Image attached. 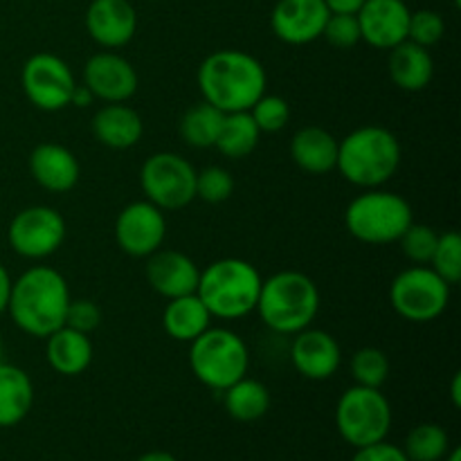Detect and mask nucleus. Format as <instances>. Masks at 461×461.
Wrapping results in <instances>:
<instances>
[{"label":"nucleus","instance_id":"c756f323","mask_svg":"<svg viewBox=\"0 0 461 461\" xmlns=\"http://www.w3.org/2000/svg\"><path fill=\"white\" fill-rule=\"evenodd\" d=\"M448 432L437 423H421L412 428L403 446V453L410 461H441L448 455Z\"/></svg>","mask_w":461,"mask_h":461},{"label":"nucleus","instance_id":"72a5a7b5","mask_svg":"<svg viewBox=\"0 0 461 461\" xmlns=\"http://www.w3.org/2000/svg\"><path fill=\"white\" fill-rule=\"evenodd\" d=\"M255 120V124L259 126L261 133H277L291 120V106L284 97L279 95H268L264 93L248 111Z\"/></svg>","mask_w":461,"mask_h":461},{"label":"nucleus","instance_id":"e433bc0d","mask_svg":"<svg viewBox=\"0 0 461 461\" xmlns=\"http://www.w3.org/2000/svg\"><path fill=\"white\" fill-rule=\"evenodd\" d=\"M322 39L336 50H354L360 43V25L356 14H329Z\"/></svg>","mask_w":461,"mask_h":461},{"label":"nucleus","instance_id":"a211bd4d","mask_svg":"<svg viewBox=\"0 0 461 461\" xmlns=\"http://www.w3.org/2000/svg\"><path fill=\"white\" fill-rule=\"evenodd\" d=\"M86 30L104 50H120L138 32V12L129 0H93L86 9Z\"/></svg>","mask_w":461,"mask_h":461},{"label":"nucleus","instance_id":"f3484780","mask_svg":"<svg viewBox=\"0 0 461 461\" xmlns=\"http://www.w3.org/2000/svg\"><path fill=\"white\" fill-rule=\"evenodd\" d=\"M291 363L300 376L309 381H327L342 363V349L324 329H302L293 336Z\"/></svg>","mask_w":461,"mask_h":461},{"label":"nucleus","instance_id":"0eeeda50","mask_svg":"<svg viewBox=\"0 0 461 461\" xmlns=\"http://www.w3.org/2000/svg\"><path fill=\"white\" fill-rule=\"evenodd\" d=\"M189 367L205 387L223 392L248 376L250 351L239 333L225 327H210L189 342Z\"/></svg>","mask_w":461,"mask_h":461},{"label":"nucleus","instance_id":"412c9836","mask_svg":"<svg viewBox=\"0 0 461 461\" xmlns=\"http://www.w3.org/2000/svg\"><path fill=\"white\" fill-rule=\"evenodd\" d=\"M144 122L129 104H104L93 115V135L113 151H126L142 140Z\"/></svg>","mask_w":461,"mask_h":461},{"label":"nucleus","instance_id":"37998d69","mask_svg":"<svg viewBox=\"0 0 461 461\" xmlns=\"http://www.w3.org/2000/svg\"><path fill=\"white\" fill-rule=\"evenodd\" d=\"M135 461H178V459H176L174 455L165 453V450H153V453L142 455V457L135 459Z\"/></svg>","mask_w":461,"mask_h":461},{"label":"nucleus","instance_id":"f03ea898","mask_svg":"<svg viewBox=\"0 0 461 461\" xmlns=\"http://www.w3.org/2000/svg\"><path fill=\"white\" fill-rule=\"evenodd\" d=\"M70 300V288L59 270L50 266H32L12 282L7 313L23 333L48 338L66 324Z\"/></svg>","mask_w":461,"mask_h":461},{"label":"nucleus","instance_id":"aec40b11","mask_svg":"<svg viewBox=\"0 0 461 461\" xmlns=\"http://www.w3.org/2000/svg\"><path fill=\"white\" fill-rule=\"evenodd\" d=\"M30 174L45 192L68 194L79 183L81 165L63 144L41 142L30 153Z\"/></svg>","mask_w":461,"mask_h":461},{"label":"nucleus","instance_id":"423d86ee","mask_svg":"<svg viewBox=\"0 0 461 461\" xmlns=\"http://www.w3.org/2000/svg\"><path fill=\"white\" fill-rule=\"evenodd\" d=\"M412 223V205L401 194L381 187L365 189L345 210L347 232L367 246L396 243Z\"/></svg>","mask_w":461,"mask_h":461},{"label":"nucleus","instance_id":"39448f33","mask_svg":"<svg viewBox=\"0 0 461 461\" xmlns=\"http://www.w3.org/2000/svg\"><path fill=\"white\" fill-rule=\"evenodd\" d=\"M261 282L259 270L250 261L225 257L201 270L196 295L212 318L241 320L257 309Z\"/></svg>","mask_w":461,"mask_h":461},{"label":"nucleus","instance_id":"c03bdc74","mask_svg":"<svg viewBox=\"0 0 461 461\" xmlns=\"http://www.w3.org/2000/svg\"><path fill=\"white\" fill-rule=\"evenodd\" d=\"M450 396H453L455 408H459V405H461V376H459V374H455L453 387H450Z\"/></svg>","mask_w":461,"mask_h":461},{"label":"nucleus","instance_id":"2f4dec72","mask_svg":"<svg viewBox=\"0 0 461 461\" xmlns=\"http://www.w3.org/2000/svg\"><path fill=\"white\" fill-rule=\"evenodd\" d=\"M430 268L444 279L446 284L455 286L461 279V237L455 230L439 234L435 255L430 259Z\"/></svg>","mask_w":461,"mask_h":461},{"label":"nucleus","instance_id":"393cba45","mask_svg":"<svg viewBox=\"0 0 461 461\" xmlns=\"http://www.w3.org/2000/svg\"><path fill=\"white\" fill-rule=\"evenodd\" d=\"M212 327V315L196 293L167 300L162 311V329L176 342H192Z\"/></svg>","mask_w":461,"mask_h":461},{"label":"nucleus","instance_id":"4c0bfd02","mask_svg":"<svg viewBox=\"0 0 461 461\" xmlns=\"http://www.w3.org/2000/svg\"><path fill=\"white\" fill-rule=\"evenodd\" d=\"M102 324V309L93 300H70L66 311V327L81 333L97 331Z\"/></svg>","mask_w":461,"mask_h":461},{"label":"nucleus","instance_id":"bb28decb","mask_svg":"<svg viewBox=\"0 0 461 461\" xmlns=\"http://www.w3.org/2000/svg\"><path fill=\"white\" fill-rule=\"evenodd\" d=\"M223 408L239 423L259 421L270 410L268 387L255 378H239L223 390Z\"/></svg>","mask_w":461,"mask_h":461},{"label":"nucleus","instance_id":"6e6552de","mask_svg":"<svg viewBox=\"0 0 461 461\" xmlns=\"http://www.w3.org/2000/svg\"><path fill=\"white\" fill-rule=\"evenodd\" d=\"M336 428L354 448L383 441L392 428L390 401L374 387H349L336 405Z\"/></svg>","mask_w":461,"mask_h":461},{"label":"nucleus","instance_id":"79ce46f5","mask_svg":"<svg viewBox=\"0 0 461 461\" xmlns=\"http://www.w3.org/2000/svg\"><path fill=\"white\" fill-rule=\"evenodd\" d=\"M9 293H12V277H9L7 268L0 264V315L7 313Z\"/></svg>","mask_w":461,"mask_h":461},{"label":"nucleus","instance_id":"58836bf2","mask_svg":"<svg viewBox=\"0 0 461 461\" xmlns=\"http://www.w3.org/2000/svg\"><path fill=\"white\" fill-rule=\"evenodd\" d=\"M351 461H410L408 455L403 453V448L394 444H387L385 439L376 441V444L363 446V448H356V455Z\"/></svg>","mask_w":461,"mask_h":461},{"label":"nucleus","instance_id":"49530a36","mask_svg":"<svg viewBox=\"0 0 461 461\" xmlns=\"http://www.w3.org/2000/svg\"><path fill=\"white\" fill-rule=\"evenodd\" d=\"M3 356H5V342H3V336H0V363H3Z\"/></svg>","mask_w":461,"mask_h":461},{"label":"nucleus","instance_id":"1a4fd4ad","mask_svg":"<svg viewBox=\"0 0 461 461\" xmlns=\"http://www.w3.org/2000/svg\"><path fill=\"white\" fill-rule=\"evenodd\" d=\"M450 288L430 266H412L392 279L390 304L408 322H435L448 309Z\"/></svg>","mask_w":461,"mask_h":461},{"label":"nucleus","instance_id":"2eb2a0df","mask_svg":"<svg viewBox=\"0 0 461 461\" xmlns=\"http://www.w3.org/2000/svg\"><path fill=\"white\" fill-rule=\"evenodd\" d=\"M324 0H277L270 14V27L288 45H309L322 36L329 18Z\"/></svg>","mask_w":461,"mask_h":461},{"label":"nucleus","instance_id":"cd10ccee","mask_svg":"<svg viewBox=\"0 0 461 461\" xmlns=\"http://www.w3.org/2000/svg\"><path fill=\"white\" fill-rule=\"evenodd\" d=\"M259 138L261 131L255 124L250 113H225L223 126H221V133L214 149H219L230 160H241V158H248L255 151L257 144H259Z\"/></svg>","mask_w":461,"mask_h":461},{"label":"nucleus","instance_id":"7c9ffc66","mask_svg":"<svg viewBox=\"0 0 461 461\" xmlns=\"http://www.w3.org/2000/svg\"><path fill=\"white\" fill-rule=\"evenodd\" d=\"M349 372L356 385L381 390L390 378V358L378 347H363L351 356Z\"/></svg>","mask_w":461,"mask_h":461},{"label":"nucleus","instance_id":"20e7f679","mask_svg":"<svg viewBox=\"0 0 461 461\" xmlns=\"http://www.w3.org/2000/svg\"><path fill=\"white\" fill-rule=\"evenodd\" d=\"M257 313L275 333L295 336L311 327L320 311L318 284L300 270H282L261 282Z\"/></svg>","mask_w":461,"mask_h":461},{"label":"nucleus","instance_id":"7ed1b4c3","mask_svg":"<svg viewBox=\"0 0 461 461\" xmlns=\"http://www.w3.org/2000/svg\"><path fill=\"white\" fill-rule=\"evenodd\" d=\"M401 142L385 126H360L338 140V162L347 183L360 189L383 187L401 167Z\"/></svg>","mask_w":461,"mask_h":461},{"label":"nucleus","instance_id":"ea45409f","mask_svg":"<svg viewBox=\"0 0 461 461\" xmlns=\"http://www.w3.org/2000/svg\"><path fill=\"white\" fill-rule=\"evenodd\" d=\"M331 14H358L363 7L365 0H324Z\"/></svg>","mask_w":461,"mask_h":461},{"label":"nucleus","instance_id":"c85d7f7f","mask_svg":"<svg viewBox=\"0 0 461 461\" xmlns=\"http://www.w3.org/2000/svg\"><path fill=\"white\" fill-rule=\"evenodd\" d=\"M225 113L212 104L201 102L187 108L180 117V138L194 149H210L219 140Z\"/></svg>","mask_w":461,"mask_h":461},{"label":"nucleus","instance_id":"6ab92c4d","mask_svg":"<svg viewBox=\"0 0 461 461\" xmlns=\"http://www.w3.org/2000/svg\"><path fill=\"white\" fill-rule=\"evenodd\" d=\"M144 275H147L149 286L158 295L165 297V300H174V297L196 293L201 268L185 252L160 248V250L147 257V270H144Z\"/></svg>","mask_w":461,"mask_h":461},{"label":"nucleus","instance_id":"de8ad7c7","mask_svg":"<svg viewBox=\"0 0 461 461\" xmlns=\"http://www.w3.org/2000/svg\"><path fill=\"white\" fill-rule=\"evenodd\" d=\"M151 3H158V0H151Z\"/></svg>","mask_w":461,"mask_h":461},{"label":"nucleus","instance_id":"a878e982","mask_svg":"<svg viewBox=\"0 0 461 461\" xmlns=\"http://www.w3.org/2000/svg\"><path fill=\"white\" fill-rule=\"evenodd\" d=\"M34 385L25 369L0 363V428H14L32 412Z\"/></svg>","mask_w":461,"mask_h":461},{"label":"nucleus","instance_id":"c9c22d12","mask_svg":"<svg viewBox=\"0 0 461 461\" xmlns=\"http://www.w3.org/2000/svg\"><path fill=\"white\" fill-rule=\"evenodd\" d=\"M444 34L446 23L441 14H437L435 9H419V12L410 14L408 41L430 50L432 45H437L444 39Z\"/></svg>","mask_w":461,"mask_h":461},{"label":"nucleus","instance_id":"f704fd0d","mask_svg":"<svg viewBox=\"0 0 461 461\" xmlns=\"http://www.w3.org/2000/svg\"><path fill=\"white\" fill-rule=\"evenodd\" d=\"M234 194V178L223 167H205L196 171V198L210 205L225 203Z\"/></svg>","mask_w":461,"mask_h":461},{"label":"nucleus","instance_id":"a18cd8bd","mask_svg":"<svg viewBox=\"0 0 461 461\" xmlns=\"http://www.w3.org/2000/svg\"><path fill=\"white\" fill-rule=\"evenodd\" d=\"M444 459H446V461H461V450H459V448L448 450V455H446Z\"/></svg>","mask_w":461,"mask_h":461},{"label":"nucleus","instance_id":"9b49d317","mask_svg":"<svg viewBox=\"0 0 461 461\" xmlns=\"http://www.w3.org/2000/svg\"><path fill=\"white\" fill-rule=\"evenodd\" d=\"M21 86L32 106L45 113H57L70 106L77 79L61 57L39 52L23 63Z\"/></svg>","mask_w":461,"mask_h":461},{"label":"nucleus","instance_id":"a19ab883","mask_svg":"<svg viewBox=\"0 0 461 461\" xmlns=\"http://www.w3.org/2000/svg\"><path fill=\"white\" fill-rule=\"evenodd\" d=\"M93 102H95V95L90 93L88 86H86V84H77L75 90H72V95H70V106L86 108V106H90V104H93Z\"/></svg>","mask_w":461,"mask_h":461},{"label":"nucleus","instance_id":"f257e3e1","mask_svg":"<svg viewBox=\"0 0 461 461\" xmlns=\"http://www.w3.org/2000/svg\"><path fill=\"white\" fill-rule=\"evenodd\" d=\"M198 90L203 102L223 113L250 111L268 88V75L261 61L243 50H216L198 66Z\"/></svg>","mask_w":461,"mask_h":461},{"label":"nucleus","instance_id":"b1692460","mask_svg":"<svg viewBox=\"0 0 461 461\" xmlns=\"http://www.w3.org/2000/svg\"><path fill=\"white\" fill-rule=\"evenodd\" d=\"M293 162L311 176L331 174L338 162V140L322 126H304L291 140Z\"/></svg>","mask_w":461,"mask_h":461},{"label":"nucleus","instance_id":"dca6fc26","mask_svg":"<svg viewBox=\"0 0 461 461\" xmlns=\"http://www.w3.org/2000/svg\"><path fill=\"white\" fill-rule=\"evenodd\" d=\"M410 7L403 0H365L356 18L360 39L376 50H392L408 41Z\"/></svg>","mask_w":461,"mask_h":461},{"label":"nucleus","instance_id":"473e14b6","mask_svg":"<svg viewBox=\"0 0 461 461\" xmlns=\"http://www.w3.org/2000/svg\"><path fill=\"white\" fill-rule=\"evenodd\" d=\"M437 241H439V232L430 225L412 223L396 243L401 246V252L412 261L414 266H430L432 255H435Z\"/></svg>","mask_w":461,"mask_h":461},{"label":"nucleus","instance_id":"4468645a","mask_svg":"<svg viewBox=\"0 0 461 461\" xmlns=\"http://www.w3.org/2000/svg\"><path fill=\"white\" fill-rule=\"evenodd\" d=\"M84 84L99 102L124 104L138 93L140 77L129 59L113 50H102L86 61Z\"/></svg>","mask_w":461,"mask_h":461},{"label":"nucleus","instance_id":"9d476101","mask_svg":"<svg viewBox=\"0 0 461 461\" xmlns=\"http://www.w3.org/2000/svg\"><path fill=\"white\" fill-rule=\"evenodd\" d=\"M144 198L162 212H176L196 201V169L187 158L171 151L153 153L140 169Z\"/></svg>","mask_w":461,"mask_h":461},{"label":"nucleus","instance_id":"5701e85b","mask_svg":"<svg viewBox=\"0 0 461 461\" xmlns=\"http://www.w3.org/2000/svg\"><path fill=\"white\" fill-rule=\"evenodd\" d=\"M387 52H390L387 72L394 86H399L405 93H421L430 86L435 77V61H432L430 50L412 41H403Z\"/></svg>","mask_w":461,"mask_h":461},{"label":"nucleus","instance_id":"ddd939ff","mask_svg":"<svg viewBox=\"0 0 461 461\" xmlns=\"http://www.w3.org/2000/svg\"><path fill=\"white\" fill-rule=\"evenodd\" d=\"M167 239L165 212L153 203L133 201L117 214L115 219V241L124 255L135 259H147L156 250H160Z\"/></svg>","mask_w":461,"mask_h":461},{"label":"nucleus","instance_id":"4be33fe9","mask_svg":"<svg viewBox=\"0 0 461 461\" xmlns=\"http://www.w3.org/2000/svg\"><path fill=\"white\" fill-rule=\"evenodd\" d=\"M93 342L88 333L75 331L70 327H59L45 338V358L48 365L61 376H79L93 363Z\"/></svg>","mask_w":461,"mask_h":461},{"label":"nucleus","instance_id":"f8f14e48","mask_svg":"<svg viewBox=\"0 0 461 461\" xmlns=\"http://www.w3.org/2000/svg\"><path fill=\"white\" fill-rule=\"evenodd\" d=\"M68 234L61 212L48 205H32L18 212L9 225V246L25 259H48L63 246Z\"/></svg>","mask_w":461,"mask_h":461}]
</instances>
